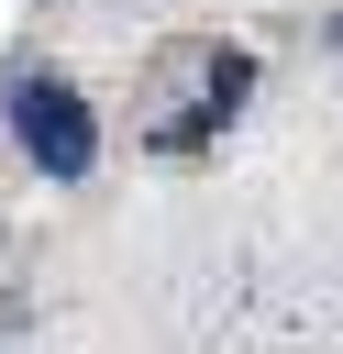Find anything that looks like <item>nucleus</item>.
Segmentation results:
<instances>
[{
	"label": "nucleus",
	"mask_w": 343,
	"mask_h": 354,
	"mask_svg": "<svg viewBox=\"0 0 343 354\" xmlns=\"http://www.w3.org/2000/svg\"><path fill=\"white\" fill-rule=\"evenodd\" d=\"M11 133H22V155L44 177H89V155H100V122H89V100L66 77H22L11 88Z\"/></svg>",
	"instance_id": "1"
},
{
	"label": "nucleus",
	"mask_w": 343,
	"mask_h": 354,
	"mask_svg": "<svg viewBox=\"0 0 343 354\" xmlns=\"http://www.w3.org/2000/svg\"><path fill=\"white\" fill-rule=\"evenodd\" d=\"M332 44H343V22H332Z\"/></svg>",
	"instance_id": "2"
}]
</instances>
